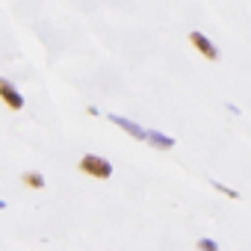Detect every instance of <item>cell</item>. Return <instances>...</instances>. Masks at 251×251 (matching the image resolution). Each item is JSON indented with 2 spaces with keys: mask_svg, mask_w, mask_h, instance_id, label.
I'll use <instances>...</instances> for the list:
<instances>
[{
  "mask_svg": "<svg viewBox=\"0 0 251 251\" xmlns=\"http://www.w3.org/2000/svg\"><path fill=\"white\" fill-rule=\"evenodd\" d=\"M80 172H83V175H92V177L106 180V177H112V163H109V160H103V157H98V154H86V157L80 160Z\"/></svg>",
  "mask_w": 251,
  "mask_h": 251,
  "instance_id": "1",
  "label": "cell"
},
{
  "mask_svg": "<svg viewBox=\"0 0 251 251\" xmlns=\"http://www.w3.org/2000/svg\"><path fill=\"white\" fill-rule=\"evenodd\" d=\"M21 183L30 186V189H42V186H45V177H42L39 172H24V175H21Z\"/></svg>",
  "mask_w": 251,
  "mask_h": 251,
  "instance_id": "6",
  "label": "cell"
},
{
  "mask_svg": "<svg viewBox=\"0 0 251 251\" xmlns=\"http://www.w3.org/2000/svg\"><path fill=\"white\" fill-rule=\"evenodd\" d=\"M145 142H151V145L160 148V151L175 148V136H166V133H160V130H145Z\"/></svg>",
  "mask_w": 251,
  "mask_h": 251,
  "instance_id": "5",
  "label": "cell"
},
{
  "mask_svg": "<svg viewBox=\"0 0 251 251\" xmlns=\"http://www.w3.org/2000/svg\"><path fill=\"white\" fill-rule=\"evenodd\" d=\"M109 121L115 124V127H121L124 133H130L133 139H139V142H145V127H139V124H136V121H130V118H121V115H115V112L109 115Z\"/></svg>",
  "mask_w": 251,
  "mask_h": 251,
  "instance_id": "4",
  "label": "cell"
},
{
  "mask_svg": "<svg viewBox=\"0 0 251 251\" xmlns=\"http://www.w3.org/2000/svg\"><path fill=\"white\" fill-rule=\"evenodd\" d=\"M0 100H3L9 109H21L24 106V95L15 89V83L12 80H6V77H0Z\"/></svg>",
  "mask_w": 251,
  "mask_h": 251,
  "instance_id": "2",
  "label": "cell"
},
{
  "mask_svg": "<svg viewBox=\"0 0 251 251\" xmlns=\"http://www.w3.org/2000/svg\"><path fill=\"white\" fill-rule=\"evenodd\" d=\"M3 207H6V201H3V198H0V210H3Z\"/></svg>",
  "mask_w": 251,
  "mask_h": 251,
  "instance_id": "9",
  "label": "cell"
},
{
  "mask_svg": "<svg viewBox=\"0 0 251 251\" xmlns=\"http://www.w3.org/2000/svg\"><path fill=\"white\" fill-rule=\"evenodd\" d=\"M189 45H192V48H195V50H198L204 59H210V62H213V59H219V50H216V45H213V42H210L204 33L192 30V33H189Z\"/></svg>",
  "mask_w": 251,
  "mask_h": 251,
  "instance_id": "3",
  "label": "cell"
},
{
  "mask_svg": "<svg viewBox=\"0 0 251 251\" xmlns=\"http://www.w3.org/2000/svg\"><path fill=\"white\" fill-rule=\"evenodd\" d=\"M210 186H213V189H219L222 195H227V198H233V201L239 198V192H236V189H230V186H225V183H219V180H210Z\"/></svg>",
  "mask_w": 251,
  "mask_h": 251,
  "instance_id": "7",
  "label": "cell"
},
{
  "mask_svg": "<svg viewBox=\"0 0 251 251\" xmlns=\"http://www.w3.org/2000/svg\"><path fill=\"white\" fill-rule=\"evenodd\" d=\"M198 251H219V245L213 242V239H198V245H195Z\"/></svg>",
  "mask_w": 251,
  "mask_h": 251,
  "instance_id": "8",
  "label": "cell"
}]
</instances>
